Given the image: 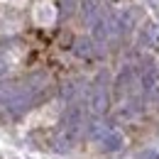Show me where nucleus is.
<instances>
[{
	"mask_svg": "<svg viewBox=\"0 0 159 159\" xmlns=\"http://www.w3.org/2000/svg\"><path fill=\"white\" fill-rule=\"evenodd\" d=\"M42 88H44L42 76H32L27 81H0V108L20 115L34 105Z\"/></svg>",
	"mask_w": 159,
	"mask_h": 159,
	"instance_id": "f257e3e1",
	"label": "nucleus"
},
{
	"mask_svg": "<svg viewBox=\"0 0 159 159\" xmlns=\"http://www.w3.org/2000/svg\"><path fill=\"white\" fill-rule=\"evenodd\" d=\"M81 127H83V113H81L79 105H71L66 110V115L61 120L59 135H57V149L59 152H66L76 144V139L81 135Z\"/></svg>",
	"mask_w": 159,
	"mask_h": 159,
	"instance_id": "f03ea898",
	"label": "nucleus"
},
{
	"mask_svg": "<svg viewBox=\"0 0 159 159\" xmlns=\"http://www.w3.org/2000/svg\"><path fill=\"white\" fill-rule=\"evenodd\" d=\"M91 110L100 115L108 110V88H105V74H100L96 79V86H93V93H91Z\"/></svg>",
	"mask_w": 159,
	"mask_h": 159,
	"instance_id": "7ed1b4c3",
	"label": "nucleus"
},
{
	"mask_svg": "<svg viewBox=\"0 0 159 159\" xmlns=\"http://www.w3.org/2000/svg\"><path fill=\"white\" fill-rule=\"evenodd\" d=\"M139 47L147 52H159V27L154 22H144L139 30Z\"/></svg>",
	"mask_w": 159,
	"mask_h": 159,
	"instance_id": "20e7f679",
	"label": "nucleus"
},
{
	"mask_svg": "<svg viewBox=\"0 0 159 159\" xmlns=\"http://www.w3.org/2000/svg\"><path fill=\"white\" fill-rule=\"evenodd\" d=\"M122 144H125V137H122V132L115 130V127H108V132L100 137V147H103L105 152H120Z\"/></svg>",
	"mask_w": 159,
	"mask_h": 159,
	"instance_id": "39448f33",
	"label": "nucleus"
},
{
	"mask_svg": "<svg viewBox=\"0 0 159 159\" xmlns=\"http://www.w3.org/2000/svg\"><path fill=\"white\" fill-rule=\"evenodd\" d=\"M81 12H83V17L88 22H96L98 20V12H100L98 0H81Z\"/></svg>",
	"mask_w": 159,
	"mask_h": 159,
	"instance_id": "423d86ee",
	"label": "nucleus"
},
{
	"mask_svg": "<svg viewBox=\"0 0 159 159\" xmlns=\"http://www.w3.org/2000/svg\"><path fill=\"white\" fill-rule=\"evenodd\" d=\"M74 52H76L79 57H83V59H86V57H91V54H93V42L86 39V37H81V39L74 42Z\"/></svg>",
	"mask_w": 159,
	"mask_h": 159,
	"instance_id": "0eeeda50",
	"label": "nucleus"
},
{
	"mask_svg": "<svg viewBox=\"0 0 159 159\" xmlns=\"http://www.w3.org/2000/svg\"><path fill=\"white\" fill-rule=\"evenodd\" d=\"M74 93H76V83H64V88H61V96L66 100L74 98Z\"/></svg>",
	"mask_w": 159,
	"mask_h": 159,
	"instance_id": "6e6552de",
	"label": "nucleus"
},
{
	"mask_svg": "<svg viewBox=\"0 0 159 159\" xmlns=\"http://www.w3.org/2000/svg\"><path fill=\"white\" fill-rule=\"evenodd\" d=\"M76 2L79 0H64V15H71L76 10Z\"/></svg>",
	"mask_w": 159,
	"mask_h": 159,
	"instance_id": "1a4fd4ad",
	"label": "nucleus"
},
{
	"mask_svg": "<svg viewBox=\"0 0 159 159\" xmlns=\"http://www.w3.org/2000/svg\"><path fill=\"white\" fill-rule=\"evenodd\" d=\"M137 159H159V152L157 149H147V152L137 154Z\"/></svg>",
	"mask_w": 159,
	"mask_h": 159,
	"instance_id": "9d476101",
	"label": "nucleus"
},
{
	"mask_svg": "<svg viewBox=\"0 0 159 159\" xmlns=\"http://www.w3.org/2000/svg\"><path fill=\"white\" fill-rule=\"evenodd\" d=\"M10 71V61L5 59V57H0V76H5Z\"/></svg>",
	"mask_w": 159,
	"mask_h": 159,
	"instance_id": "9b49d317",
	"label": "nucleus"
}]
</instances>
